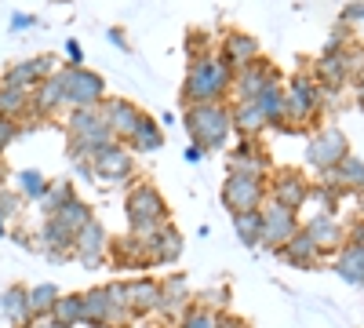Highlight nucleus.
I'll return each instance as SVG.
<instances>
[{
    "label": "nucleus",
    "mask_w": 364,
    "mask_h": 328,
    "mask_svg": "<svg viewBox=\"0 0 364 328\" xmlns=\"http://www.w3.org/2000/svg\"><path fill=\"white\" fill-rule=\"evenodd\" d=\"M0 307H4V314L11 321H26V314H29V300H26L22 288H8L4 300H0Z\"/></svg>",
    "instance_id": "nucleus-1"
},
{
    "label": "nucleus",
    "mask_w": 364,
    "mask_h": 328,
    "mask_svg": "<svg viewBox=\"0 0 364 328\" xmlns=\"http://www.w3.org/2000/svg\"><path fill=\"white\" fill-rule=\"evenodd\" d=\"M15 135H18V125L11 121V117H0V150H4Z\"/></svg>",
    "instance_id": "nucleus-2"
},
{
    "label": "nucleus",
    "mask_w": 364,
    "mask_h": 328,
    "mask_svg": "<svg viewBox=\"0 0 364 328\" xmlns=\"http://www.w3.org/2000/svg\"><path fill=\"white\" fill-rule=\"evenodd\" d=\"M22 186H26V194H44L41 175H37V171H22Z\"/></svg>",
    "instance_id": "nucleus-3"
},
{
    "label": "nucleus",
    "mask_w": 364,
    "mask_h": 328,
    "mask_svg": "<svg viewBox=\"0 0 364 328\" xmlns=\"http://www.w3.org/2000/svg\"><path fill=\"white\" fill-rule=\"evenodd\" d=\"M33 26V15H11V29H29Z\"/></svg>",
    "instance_id": "nucleus-4"
},
{
    "label": "nucleus",
    "mask_w": 364,
    "mask_h": 328,
    "mask_svg": "<svg viewBox=\"0 0 364 328\" xmlns=\"http://www.w3.org/2000/svg\"><path fill=\"white\" fill-rule=\"evenodd\" d=\"M66 51H70L73 63H80V44H77V41H70V44H66Z\"/></svg>",
    "instance_id": "nucleus-5"
}]
</instances>
